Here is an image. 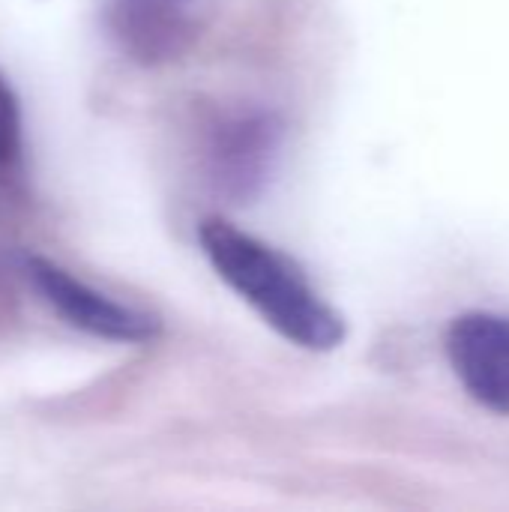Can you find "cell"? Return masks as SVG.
Returning <instances> with one entry per match:
<instances>
[{"mask_svg":"<svg viewBox=\"0 0 509 512\" xmlns=\"http://www.w3.org/2000/svg\"><path fill=\"white\" fill-rule=\"evenodd\" d=\"M198 240L216 276L279 336L306 351H333L345 342L342 315L288 255L219 216L201 222Z\"/></svg>","mask_w":509,"mask_h":512,"instance_id":"1","label":"cell"},{"mask_svg":"<svg viewBox=\"0 0 509 512\" xmlns=\"http://www.w3.org/2000/svg\"><path fill=\"white\" fill-rule=\"evenodd\" d=\"M24 273L36 294L63 318L69 327L105 339V342H150L159 336V318L141 309H132L93 285L81 282L66 267L54 264L45 255H27Z\"/></svg>","mask_w":509,"mask_h":512,"instance_id":"2","label":"cell"},{"mask_svg":"<svg viewBox=\"0 0 509 512\" xmlns=\"http://www.w3.org/2000/svg\"><path fill=\"white\" fill-rule=\"evenodd\" d=\"M282 141H285V126L270 111L225 117L213 129L207 147L210 174L216 186L234 201L255 198L267 186L279 162Z\"/></svg>","mask_w":509,"mask_h":512,"instance_id":"3","label":"cell"},{"mask_svg":"<svg viewBox=\"0 0 509 512\" xmlns=\"http://www.w3.org/2000/svg\"><path fill=\"white\" fill-rule=\"evenodd\" d=\"M447 357L471 393L489 411L509 414V318L495 312L459 315L447 330Z\"/></svg>","mask_w":509,"mask_h":512,"instance_id":"4","label":"cell"},{"mask_svg":"<svg viewBox=\"0 0 509 512\" xmlns=\"http://www.w3.org/2000/svg\"><path fill=\"white\" fill-rule=\"evenodd\" d=\"M186 3L189 0H108V30L117 45L141 63L177 57L192 36Z\"/></svg>","mask_w":509,"mask_h":512,"instance_id":"5","label":"cell"},{"mask_svg":"<svg viewBox=\"0 0 509 512\" xmlns=\"http://www.w3.org/2000/svg\"><path fill=\"white\" fill-rule=\"evenodd\" d=\"M24 156V117L9 78L0 72V174H15Z\"/></svg>","mask_w":509,"mask_h":512,"instance_id":"6","label":"cell"}]
</instances>
